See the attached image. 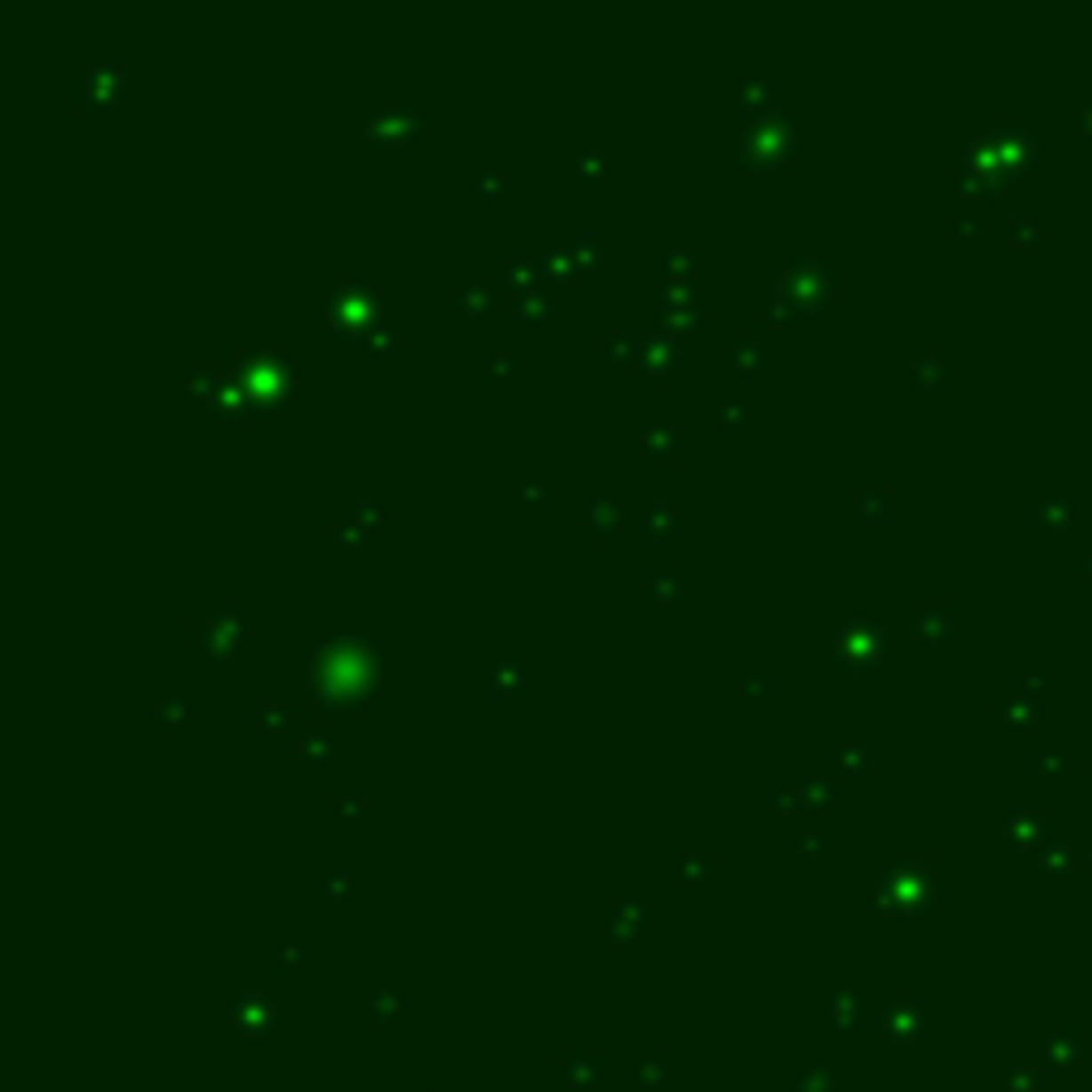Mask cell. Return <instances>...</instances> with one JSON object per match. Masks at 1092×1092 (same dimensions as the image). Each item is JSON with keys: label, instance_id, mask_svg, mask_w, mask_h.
<instances>
[{"label": "cell", "instance_id": "obj_1", "mask_svg": "<svg viewBox=\"0 0 1092 1092\" xmlns=\"http://www.w3.org/2000/svg\"><path fill=\"white\" fill-rule=\"evenodd\" d=\"M418 124H423V120H418L414 111H406V108H385L380 116H376V120H371V124H367V132H371V141H380V146H393V141H397L393 132H402V141H406V137H414V132H418Z\"/></svg>", "mask_w": 1092, "mask_h": 1092}, {"label": "cell", "instance_id": "obj_2", "mask_svg": "<svg viewBox=\"0 0 1092 1092\" xmlns=\"http://www.w3.org/2000/svg\"><path fill=\"white\" fill-rule=\"evenodd\" d=\"M641 452L649 461H674L679 457V431L674 427H644L641 431Z\"/></svg>", "mask_w": 1092, "mask_h": 1092}, {"label": "cell", "instance_id": "obj_3", "mask_svg": "<svg viewBox=\"0 0 1092 1092\" xmlns=\"http://www.w3.org/2000/svg\"><path fill=\"white\" fill-rule=\"evenodd\" d=\"M521 683H525V670H521V662L499 658V662L487 666V691H491V696H516V691H521Z\"/></svg>", "mask_w": 1092, "mask_h": 1092}, {"label": "cell", "instance_id": "obj_4", "mask_svg": "<svg viewBox=\"0 0 1092 1092\" xmlns=\"http://www.w3.org/2000/svg\"><path fill=\"white\" fill-rule=\"evenodd\" d=\"M734 363H738V371H764L772 363V346L760 333H743L738 350H734Z\"/></svg>", "mask_w": 1092, "mask_h": 1092}, {"label": "cell", "instance_id": "obj_5", "mask_svg": "<svg viewBox=\"0 0 1092 1092\" xmlns=\"http://www.w3.org/2000/svg\"><path fill=\"white\" fill-rule=\"evenodd\" d=\"M674 530H679V508L674 504H658V508H649L641 521V534L644 538H674Z\"/></svg>", "mask_w": 1092, "mask_h": 1092}, {"label": "cell", "instance_id": "obj_6", "mask_svg": "<svg viewBox=\"0 0 1092 1092\" xmlns=\"http://www.w3.org/2000/svg\"><path fill=\"white\" fill-rule=\"evenodd\" d=\"M679 589H683L679 568H658L653 577L644 580V598H649V602H674V598H679Z\"/></svg>", "mask_w": 1092, "mask_h": 1092}, {"label": "cell", "instance_id": "obj_7", "mask_svg": "<svg viewBox=\"0 0 1092 1092\" xmlns=\"http://www.w3.org/2000/svg\"><path fill=\"white\" fill-rule=\"evenodd\" d=\"M252 717H257V729L260 734H278V729H286V721H291V708L282 705H274V700H260L257 708H252Z\"/></svg>", "mask_w": 1092, "mask_h": 1092}, {"label": "cell", "instance_id": "obj_8", "mask_svg": "<svg viewBox=\"0 0 1092 1092\" xmlns=\"http://www.w3.org/2000/svg\"><path fill=\"white\" fill-rule=\"evenodd\" d=\"M461 303H466L470 312H491L495 303H499V295H495L491 282L474 278V282H466V286H461Z\"/></svg>", "mask_w": 1092, "mask_h": 1092}, {"label": "cell", "instance_id": "obj_9", "mask_svg": "<svg viewBox=\"0 0 1092 1092\" xmlns=\"http://www.w3.org/2000/svg\"><path fill=\"white\" fill-rule=\"evenodd\" d=\"M589 525H594L602 538L619 534V504H610V499H594V508H589Z\"/></svg>", "mask_w": 1092, "mask_h": 1092}, {"label": "cell", "instance_id": "obj_10", "mask_svg": "<svg viewBox=\"0 0 1092 1092\" xmlns=\"http://www.w3.org/2000/svg\"><path fill=\"white\" fill-rule=\"evenodd\" d=\"M836 760H841L845 769H854V764L857 769H866V764H871V743H862V738H857V743H841Z\"/></svg>", "mask_w": 1092, "mask_h": 1092}, {"label": "cell", "instance_id": "obj_11", "mask_svg": "<svg viewBox=\"0 0 1092 1092\" xmlns=\"http://www.w3.org/2000/svg\"><path fill=\"white\" fill-rule=\"evenodd\" d=\"M632 338H636V333H627V329L610 333V338H606V363H627V342H632Z\"/></svg>", "mask_w": 1092, "mask_h": 1092}, {"label": "cell", "instance_id": "obj_12", "mask_svg": "<svg viewBox=\"0 0 1092 1092\" xmlns=\"http://www.w3.org/2000/svg\"><path fill=\"white\" fill-rule=\"evenodd\" d=\"M516 355H508V350H499V355H491L487 359V371H491V380H504V371H516Z\"/></svg>", "mask_w": 1092, "mask_h": 1092}, {"label": "cell", "instance_id": "obj_13", "mask_svg": "<svg viewBox=\"0 0 1092 1092\" xmlns=\"http://www.w3.org/2000/svg\"><path fill=\"white\" fill-rule=\"evenodd\" d=\"M577 167L585 171V179H589V184H598V179H602V167H606V158H602V154H577Z\"/></svg>", "mask_w": 1092, "mask_h": 1092}, {"label": "cell", "instance_id": "obj_14", "mask_svg": "<svg viewBox=\"0 0 1092 1092\" xmlns=\"http://www.w3.org/2000/svg\"><path fill=\"white\" fill-rule=\"evenodd\" d=\"M751 423V410H743V406H726L721 410V427L726 431H738V427H747Z\"/></svg>", "mask_w": 1092, "mask_h": 1092}, {"label": "cell", "instance_id": "obj_15", "mask_svg": "<svg viewBox=\"0 0 1092 1092\" xmlns=\"http://www.w3.org/2000/svg\"><path fill=\"white\" fill-rule=\"evenodd\" d=\"M299 755L324 760V755H329V738H299Z\"/></svg>", "mask_w": 1092, "mask_h": 1092}, {"label": "cell", "instance_id": "obj_16", "mask_svg": "<svg viewBox=\"0 0 1092 1092\" xmlns=\"http://www.w3.org/2000/svg\"><path fill=\"white\" fill-rule=\"evenodd\" d=\"M470 188H474V193H499V188H504V179H499V175H474Z\"/></svg>", "mask_w": 1092, "mask_h": 1092}, {"label": "cell", "instance_id": "obj_17", "mask_svg": "<svg viewBox=\"0 0 1092 1092\" xmlns=\"http://www.w3.org/2000/svg\"><path fill=\"white\" fill-rule=\"evenodd\" d=\"M755 94H769L772 99V82L764 77V82H743V99H755Z\"/></svg>", "mask_w": 1092, "mask_h": 1092}, {"label": "cell", "instance_id": "obj_18", "mask_svg": "<svg viewBox=\"0 0 1092 1092\" xmlns=\"http://www.w3.org/2000/svg\"><path fill=\"white\" fill-rule=\"evenodd\" d=\"M747 696H772V679H747Z\"/></svg>", "mask_w": 1092, "mask_h": 1092}]
</instances>
